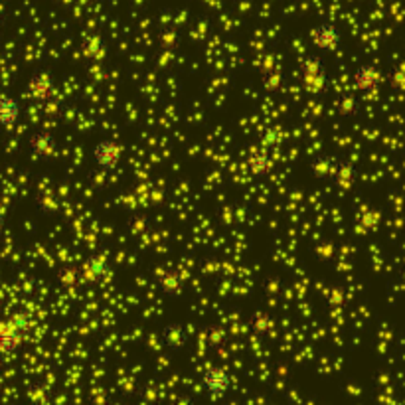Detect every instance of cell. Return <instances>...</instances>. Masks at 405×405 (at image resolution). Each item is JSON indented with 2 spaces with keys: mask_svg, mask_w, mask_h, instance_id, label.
<instances>
[{
  "mask_svg": "<svg viewBox=\"0 0 405 405\" xmlns=\"http://www.w3.org/2000/svg\"><path fill=\"white\" fill-rule=\"evenodd\" d=\"M107 271H109V265H107V259L103 257H89V259L84 263V269H82V275H84V279L87 281H99L103 279L105 275H107Z\"/></svg>",
  "mask_w": 405,
  "mask_h": 405,
  "instance_id": "8fae6325",
  "label": "cell"
},
{
  "mask_svg": "<svg viewBox=\"0 0 405 405\" xmlns=\"http://www.w3.org/2000/svg\"><path fill=\"white\" fill-rule=\"evenodd\" d=\"M302 82H304L307 91H311L312 95H319L326 89L328 75H326L324 63L319 60V56H312V58H309L307 63L302 65Z\"/></svg>",
  "mask_w": 405,
  "mask_h": 405,
  "instance_id": "5b68a950",
  "label": "cell"
},
{
  "mask_svg": "<svg viewBox=\"0 0 405 405\" xmlns=\"http://www.w3.org/2000/svg\"><path fill=\"white\" fill-rule=\"evenodd\" d=\"M22 107L16 97L6 94H0V127L11 129L20 121Z\"/></svg>",
  "mask_w": 405,
  "mask_h": 405,
  "instance_id": "9c48e42d",
  "label": "cell"
},
{
  "mask_svg": "<svg viewBox=\"0 0 405 405\" xmlns=\"http://www.w3.org/2000/svg\"><path fill=\"white\" fill-rule=\"evenodd\" d=\"M312 44L319 48V50H324V52H334L340 48V42H342V32L340 28L334 24V22L322 20L319 22L316 26H312V30L309 32Z\"/></svg>",
  "mask_w": 405,
  "mask_h": 405,
  "instance_id": "277c9868",
  "label": "cell"
},
{
  "mask_svg": "<svg viewBox=\"0 0 405 405\" xmlns=\"http://www.w3.org/2000/svg\"><path fill=\"white\" fill-rule=\"evenodd\" d=\"M231 382L233 380H231L229 370L221 368V366H208L200 375V384L210 397H221V395L228 394Z\"/></svg>",
  "mask_w": 405,
  "mask_h": 405,
  "instance_id": "3957f363",
  "label": "cell"
},
{
  "mask_svg": "<svg viewBox=\"0 0 405 405\" xmlns=\"http://www.w3.org/2000/svg\"><path fill=\"white\" fill-rule=\"evenodd\" d=\"M28 148L34 156L44 158V160H50L53 156L58 155V143H56V136L48 131H34L28 136Z\"/></svg>",
  "mask_w": 405,
  "mask_h": 405,
  "instance_id": "8992f818",
  "label": "cell"
},
{
  "mask_svg": "<svg viewBox=\"0 0 405 405\" xmlns=\"http://www.w3.org/2000/svg\"><path fill=\"white\" fill-rule=\"evenodd\" d=\"M4 228H6V214H4V210L0 208V233L4 231Z\"/></svg>",
  "mask_w": 405,
  "mask_h": 405,
  "instance_id": "4fadbf2b",
  "label": "cell"
},
{
  "mask_svg": "<svg viewBox=\"0 0 405 405\" xmlns=\"http://www.w3.org/2000/svg\"><path fill=\"white\" fill-rule=\"evenodd\" d=\"M354 87L360 91H374L378 85L382 84V72L372 65V63H362L356 72H354Z\"/></svg>",
  "mask_w": 405,
  "mask_h": 405,
  "instance_id": "ba28073f",
  "label": "cell"
},
{
  "mask_svg": "<svg viewBox=\"0 0 405 405\" xmlns=\"http://www.w3.org/2000/svg\"><path fill=\"white\" fill-rule=\"evenodd\" d=\"M91 158H94L95 167L107 170V172H113L121 165V158H123V148L121 145L113 141V139H101L97 141L91 148Z\"/></svg>",
  "mask_w": 405,
  "mask_h": 405,
  "instance_id": "7a4b0ae2",
  "label": "cell"
},
{
  "mask_svg": "<svg viewBox=\"0 0 405 405\" xmlns=\"http://www.w3.org/2000/svg\"><path fill=\"white\" fill-rule=\"evenodd\" d=\"M162 342L167 344L170 350H180L184 344H186V333L180 324H168L167 328L160 334Z\"/></svg>",
  "mask_w": 405,
  "mask_h": 405,
  "instance_id": "7c38bea8",
  "label": "cell"
},
{
  "mask_svg": "<svg viewBox=\"0 0 405 405\" xmlns=\"http://www.w3.org/2000/svg\"><path fill=\"white\" fill-rule=\"evenodd\" d=\"M248 167H250V172L255 178L267 176L273 168V158L269 156L267 150H253L248 158Z\"/></svg>",
  "mask_w": 405,
  "mask_h": 405,
  "instance_id": "30bf717a",
  "label": "cell"
},
{
  "mask_svg": "<svg viewBox=\"0 0 405 405\" xmlns=\"http://www.w3.org/2000/svg\"><path fill=\"white\" fill-rule=\"evenodd\" d=\"M26 330V316L16 314L8 321L0 322V354L11 356L22 344V336Z\"/></svg>",
  "mask_w": 405,
  "mask_h": 405,
  "instance_id": "6da1fadb",
  "label": "cell"
},
{
  "mask_svg": "<svg viewBox=\"0 0 405 405\" xmlns=\"http://www.w3.org/2000/svg\"><path fill=\"white\" fill-rule=\"evenodd\" d=\"M0 94H2V82H0Z\"/></svg>",
  "mask_w": 405,
  "mask_h": 405,
  "instance_id": "5bb4252c",
  "label": "cell"
},
{
  "mask_svg": "<svg viewBox=\"0 0 405 405\" xmlns=\"http://www.w3.org/2000/svg\"><path fill=\"white\" fill-rule=\"evenodd\" d=\"M26 89H28V94H30L36 101H48L53 95L56 82H53V77L48 72H34L30 79H28Z\"/></svg>",
  "mask_w": 405,
  "mask_h": 405,
  "instance_id": "52a82bcc",
  "label": "cell"
}]
</instances>
